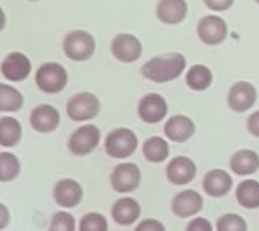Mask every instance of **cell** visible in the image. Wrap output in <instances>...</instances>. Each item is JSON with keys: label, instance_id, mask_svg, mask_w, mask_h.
<instances>
[{"label": "cell", "instance_id": "obj_1", "mask_svg": "<svg viewBox=\"0 0 259 231\" xmlns=\"http://www.w3.org/2000/svg\"><path fill=\"white\" fill-rule=\"evenodd\" d=\"M186 58L185 55L179 53V52H172V53H165V55H159L151 58L150 61H147L142 69L141 73L145 79L156 82V84H165V82H171L177 78L182 76V73L186 69Z\"/></svg>", "mask_w": 259, "mask_h": 231}, {"label": "cell", "instance_id": "obj_2", "mask_svg": "<svg viewBox=\"0 0 259 231\" xmlns=\"http://www.w3.org/2000/svg\"><path fill=\"white\" fill-rule=\"evenodd\" d=\"M105 154L114 160H123L132 157L139 148V139L130 128H116L105 137Z\"/></svg>", "mask_w": 259, "mask_h": 231}, {"label": "cell", "instance_id": "obj_3", "mask_svg": "<svg viewBox=\"0 0 259 231\" xmlns=\"http://www.w3.org/2000/svg\"><path fill=\"white\" fill-rule=\"evenodd\" d=\"M69 82V73L60 63H45L35 72V84L40 91L46 94L61 93Z\"/></svg>", "mask_w": 259, "mask_h": 231}, {"label": "cell", "instance_id": "obj_4", "mask_svg": "<svg viewBox=\"0 0 259 231\" xmlns=\"http://www.w3.org/2000/svg\"><path fill=\"white\" fill-rule=\"evenodd\" d=\"M63 50L69 60L82 63L93 56L96 50V40L90 32L84 29H75L64 37Z\"/></svg>", "mask_w": 259, "mask_h": 231}, {"label": "cell", "instance_id": "obj_5", "mask_svg": "<svg viewBox=\"0 0 259 231\" xmlns=\"http://www.w3.org/2000/svg\"><path fill=\"white\" fill-rule=\"evenodd\" d=\"M142 172L136 163L123 161L113 167L110 174V186L116 193L128 195L133 193L141 187Z\"/></svg>", "mask_w": 259, "mask_h": 231}, {"label": "cell", "instance_id": "obj_6", "mask_svg": "<svg viewBox=\"0 0 259 231\" xmlns=\"http://www.w3.org/2000/svg\"><path fill=\"white\" fill-rule=\"evenodd\" d=\"M101 111V100L90 91H81L73 94L66 105V112L73 122L93 121Z\"/></svg>", "mask_w": 259, "mask_h": 231}, {"label": "cell", "instance_id": "obj_7", "mask_svg": "<svg viewBox=\"0 0 259 231\" xmlns=\"http://www.w3.org/2000/svg\"><path fill=\"white\" fill-rule=\"evenodd\" d=\"M101 143V131L93 124H85L76 128L67 142L70 154L75 157H85L92 154Z\"/></svg>", "mask_w": 259, "mask_h": 231}, {"label": "cell", "instance_id": "obj_8", "mask_svg": "<svg viewBox=\"0 0 259 231\" xmlns=\"http://www.w3.org/2000/svg\"><path fill=\"white\" fill-rule=\"evenodd\" d=\"M52 198L58 207L64 210L78 207L84 199L82 186L73 178H61L55 183L52 189Z\"/></svg>", "mask_w": 259, "mask_h": 231}, {"label": "cell", "instance_id": "obj_9", "mask_svg": "<svg viewBox=\"0 0 259 231\" xmlns=\"http://www.w3.org/2000/svg\"><path fill=\"white\" fill-rule=\"evenodd\" d=\"M139 119L148 125H156L162 122L168 114V102L159 93L145 94L138 105Z\"/></svg>", "mask_w": 259, "mask_h": 231}, {"label": "cell", "instance_id": "obj_10", "mask_svg": "<svg viewBox=\"0 0 259 231\" xmlns=\"http://www.w3.org/2000/svg\"><path fill=\"white\" fill-rule=\"evenodd\" d=\"M110 50L117 61L130 64L142 56V43L133 34H117L111 40Z\"/></svg>", "mask_w": 259, "mask_h": 231}, {"label": "cell", "instance_id": "obj_11", "mask_svg": "<svg viewBox=\"0 0 259 231\" xmlns=\"http://www.w3.org/2000/svg\"><path fill=\"white\" fill-rule=\"evenodd\" d=\"M229 34V28L224 19L220 16H204L197 25V35L198 38L207 46H218L221 44Z\"/></svg>", "mask_w": 259, "mask_h": 231}, {"label": "cell", "instance_id": "obj_12", "mask_svg": "<svg viewBox=\"0 0 259 231\" xmlns=\"http://www.w3.org/2000/svg\"><path fill=\"white\" fill-rule=\"evenodd\" d=\"M204 207V199L203 196L194 190V189H185L174 195L171 201V210L172 214L180 217V219H189L197 216Z\"/></svg>", "mask_w": 259, "mask_h": 231}, {"label": "cell", "instance_id": "obj_13", "mask_svg": "<svg viewBox=\"0 0 259 231\" xmlns=\"http://www.w3.org/2000/svg\"><path fill=\"white\" fill-rule=\"evenodd\" d=\"M0 72L10 82H22L29 78L32 72V63L23 52H11L0 64Z\"/></svg>", "mask_w": 259, "mask_h": 231}, {"label": "cell", "instance_id": "obj_14", "mask_svg": "<svg viewBox=\"0 0 259 231\" xmlns=\"http://www.w3.org/2000/svg\"><path fill=\"white\" fill-rule=\"evenodd\" d=\"M61 122L60 111L49 103L37 105L31 114H29V125L34 131L40 134H49L54 133Z\"/></svg>", "mask_w": 259, "mask_h": 231}, {"label": "cell", "instance_id": "obj_15", "mask_svg": "<svg viewBox=\"0 0 259 231\" xmlns=\"http://www.w3.org/2000/svg\"><path fill=\"white\" fill-rule=\"evenodd\" d=\"M257 99V90L253 84L247 81H238L235 82L227 94V103L229 108L235 112H244L250 109Z\"/></svg>", "mask_w": 259, "mask_h": 231}, {"label": "cell", "instance_id": "obj_16", "mask_svg": "<svg viewBox=\"0 0 259 231\" xmlns=\"http://www.w3.org/2000/svg\"><path fill=\"white\" fill-rule=\"evenodd\" d=\"M197 177V164L192 158L179 155L169 160L166 166V178L174 186L191 184Z\"/></svg>", "mask_w": 259, "mask_h": 231}, {"label": "cell", "instance_id": "obj_17", "mask_svg": "<svg viewBox=\"0 0 259 231\" xmlns=\"http://www.w3.org/2000/svg\"><path fill=\"white\" fill-rule=\"evenodd\" d=\"M142 214V207L138 199L132 196L119 198L111 207V219L122 226H130L139 220Z\"/></svg>", "mask_w": 259, "mask_h": 231}, {"label": "cell", "instance_id": "obj_18", "mask_svg": "<svg viewBox=\"0 0 259 231\" xmlns=\"http://www.w3.org/2000/svg\"><path fill=\"white\" fill-rule=\"evenodd\" d=\"M163 133L168 140L174 143H185L195 134V124L185 114H176L165 122Z\"/></svg>", "mask_w": 259, "mask_h": 231}, {"label": "cell", "instance_id": "obj_19", "mask_svg": "<svg viewBox=\"0 0 259 231\" xmlns=\"http://www.w3.org/2000/svg\"><path fill=\"white\" fill-rule=\"evenodd\" d=\"M203 190L210 198H224L233 189V180L227 170L212 169L203 178Z\"/></svg>", "mask_w": 259, "mask_h": 231}, {"label": "cell", "instance_id": "obj_20", "mask_svg": "<svg viewBox=\"0 0 259 231\" xmlns=\"http://www.w3.org/2000/svg\"><path fill=\"white\" fill-rule=\"evenodd\" d=\"M156 16L163 25H180L188 17L186 0H159Z\"/></svg>", "mask_w": 259, "mask_h": 231}, {"label": "cell", "instance_id": "obj_21", "mask_svg": "<svg viewBox=\"0 0 259 231\" xmlns=\"http://www.w3.org/2000/svg\"><path fill=\"white\" fill-rule=\"evenodd\" d=\"M229 167L239 177L253 175L259 170V155L251 149H239L230 157Z\"/></svg>", "mask_w": 259, "mask_h": 231}, {"label": "cell", "instance_id": "obj_22", "mask_svg": "<svg viewBox=\"0 0 259 231\" xmlns=\"http://www.w3.org/2000/svg\"><path fill=\"white\" fill-rule=\"evenodd\" d=\"M23 137L22 124L13 118V116H4L0 118V146L2 148H14L20 143Z\"/></svg>", "mask_w": 259, "mask_h": 231}, {"label": "cell", "instance_id": "obj_23", "mask_svg": "<svg viewBox=\"0 0 259 231\" xmlns=\"http://www.w3.org/2000/svg\"><path fill=\"white\" fill-rule=\"evenodd\" d=\"M236 202L245 210L259 208V181L257 180H244L235 189Z\"/></svg>", "mask_w": 259, "mask_h": 231}, {"label": "cell", "instance_id": "obj_24", "mask_svg": "<svg viewBox=\"0 0 259 231\" xmlns=\"http://www.w3.org/2000/svg\"><path fill=\"white\" fill-rule=\"evenodd\" d=\"M142 154L150 163H163L169 157V145L163 137H148L142 145Z\"/></svg>", "mask_w": 259, "mask_h": 231}, {"label": "cell", "instance_id": "obj_25", "mask_svg": "<svg viewBox=\"0 0 259 231\" xmlns=\"http://www.w3.org/2000/svg\"><path fill=\"white\" fill-rule=\"evenodd\" d=\"M213 75L204 64H194L186 72V85L194 91H204L212 85Z\"/></svg>", "mask_w": 259, "mask_h": 231}, {"label": "cell", "instance_id": "obj_26", "mask_svg": "<svg viewBox=\"0 0 259 231\" xmlns=\"http://www.w3.org/2000/svg\"><path fill=\"white\" fill-rule=\"evenodd\" d=\"M25 97L13 85L0 82V111L2 112H17L23 108Z\"/></svg>", "mask_w": 259, "mask_h": 231}, {"label": "cell", "instance_id": "obj_27", "mask_svg": "<svg viewBox=\"0 0 259 231\" xmlns=\"http://www.w3.org/2000/svg\"><path fill=\"white\" fill-rule=\"evenodd\" d=\"M22 170V163L16 154L10 151L0 152V183L14 181Z\"/></svg>", "mask_w": 259, "mask_h": 231}, {"label": "cell", "instance_id": "obj_28", "mask_svg": "<svg viewBox=\"0 0 259 231\" xmlns=\"http://www.w3.org/2000/svg\"><path fill=\"white\" fill-rule=\"evenodd\" d=\"M215 231H248V223L238 213H224L218 217Z\"/></svg>", "mask_w": 259, "mask_h": 231}, {"label": "cell", "instance_id": "obj_29", "mask_svg": "<svg viewBox=\"0 0 259 231\" xmlns=\"http://www.w3.org/2000/svg\"><path fill=\"white\" fill-rule=\"evenodd\" d=\"M78 231H108V220L98 211H89L79 219Z\"/></svg>", "mask_w": 259, "mask_h": 231}, {"label": "cell", "instance_id": "obj_30", "mask_svg": "<svg viewBox=\"0 0 259 231\" xmlns=\"http://www.w3.org/2000/svg\"><path fill=\"white\" fill-rule=\"evenodd\" d=\"M48 231H78L75 216L67 210L55 211L51 217Z\"/></svg>", "mask_w": 259, "mask_h": 231}, {"label": "cell", "instance_id": "obj_31", "mask_svg": "<svg viewBox=\"0 0 259 231\" xmlns=\"http://www.w3.org/2000/svg\"><path fill=\"white\" fill-rule=\"evenodd\" d=\"M135 231H166V226L159 219L147 217V219H142L138 222Z\"/></svg>", "mask_w": 259, "mask_h": 231}, {"label": "cell", "instance_id": "obj_32", "mask_svg": "<svg viewBox=\"0 0 259 231\" xmlns=\"http://www.w3.org/2000/svg\"><path fill=\"white\" fill-rule=\"evenodd\" d=\"M185 231H215L210 220L201 216H194L185 228Z\"/></svg>", "mask_w": 259, "mask_h": 231}, {"label": "cell", "instance_id": "obj_33", "mask_svg": "<svg viewBox=\"0 0 259 231\" xmlns=\"http://www.w3.org/2000/svg\"><path fill=\"white\" fill-rule=\"evenodd\" d=\"M204 5L215 13H224L230 10L235 4V0H203Z\"/></svg>", "mask_w": 259, "mask_h": 231}, {"label": "cell", "instance_id": "obj_34", "mask_svg": "<svg viewBox=\"0 0 259 231\" xmlns=\"http://www.w3.org/2000/svg\"><path fill=\"white\" fill-rule=\"evenodd\" d=\"M247 130L251 136L259 139V109L251 112L247 119Z\"/></svg>", "mask_w": 259, "mask_h": 231}, {"label": "cell", "instance_id": "obj_35", "mask_svg": "<svg viewBox=\"0 0 259 231\" xmlns=\"http://www.w3.org/2000/svg\"><path fill=\"white\" fill-rule=\"evenodd\" d=\"M10 222H11V211L4 202H0V231H4L10 225Z\"/></svg>", "mask_w": 259, "mask_h": 231}, {"label": "cell", "instance_id": "obj_36", "mask_svg": "<svg viewBox=\"0 0 259 231\" xmlns=\"http://www.w3.org/2000/svg\"><path fill=\"white\" fill-rule=\"evenodd\" d=\"M7 26V14L4 11V8L0 7V32H2Z\"/></svg>", "mask_w": 259, "mask_h": 231}, {"label": "cell", "instance_id": "obj_37", "mask_svg": "<svg viewBox=\"0 0 259 231\" xmlns=\"http://www.w3.org/2000/svg\"><path fill=\"white\" fill-rule=\"evenodd\" d=\"M31 2H38V0H31Z\"/></svg>", "mask_w": 259, "mask_h": 231}, {"label": "cell", "instance_id": "obj_38", "mask_svg": "<svg viewBox=\"0 0 259 231\" xmlns=\"http://www.w3.org/2000/svg\"><path fill=\"white\" fill-rule=\"evenodd\" d=\"M256 4H257V5H259V0H256Z\"/></svg>", "mask_w": 259, "mask_h": 231}]
</instances>
